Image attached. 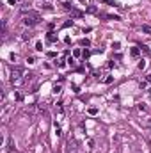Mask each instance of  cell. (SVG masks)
Segmentation results:
<instances>
[{
	"mask_svg": "<svg viewBox=\"0 0 151 153\" xmlns=\"http://www.w3.org/2000/svg\"><path fill=\"white\" fill-rule=\"evenodd\" d=\"M36 50H43V45H41V41L36 43Z\"/></svg>",
	"mask_w": 151,
	"mask_h": 153,
	"instance_id": "e0dca14e",
	"label": "cell"
},
{
	"mask_svg": "<svg viewBox=\"0 0 151 153\" xmlns=\"http://www.w3.org/2000/svg\"><path fill=\"white\" fill-rule=\"evenodd\" d=\"M119 46H121V45L117 43V41H116V43H112V48H114V50H119Z\"/></svg>",
	"mask_w": 151,
	"mask_h": 153,
	"instance_id": "2e32d148",
	"label": "cell"
},
{
	"mask_svg": "<svg viewBox=\"0 0 151 153\" xmlns=\"http://www.w3.org/2000/svg\"><path fill=\"white\" fill-rule=\"evenodd\" d=\"M112 80H114V78H112L110 75H108L107 78H103V84H112Z\"/></svg>",
	"mask_w": 151,
	"mask_h": 153,
	"instance_id": "ba28073f",
	"label": "cell"
},
{
	"mask_svg": "<svg viewBox=\"0 0 151 153\" xmlns=\"http://www.w3.org/2000/svg\"><path fill=\"white\" fill-rule=\"evenodd\" d=\"M21 38H23L25 41H27V39H30V32H23V36H21Z\"/></svg>",
	"mask_w": 151,
	"mask_h": 153,
	"instance_id": "5bb4252c",
	"label": "cell"
},
{
	"mask_svg": "<svg viewBox=\"0 0 151 153\" xmlns=\"http://www.w3.org/2000/svg\"><path fill=\"white\" fill-rule=\"evenodd\" d=\"M101 2H108V4H112V2H110V0H101Z\"/></svg>",
	"mask_w": 151,
	"mask_h": 153,
	"instance_id": "603a6c76",
	"label": "cell"
},
{
	"mask_svg": "<svg viewBox=\"0 0 151 153\" xmlns=\"http://www.w3.org/2000/svg\"><path fill=\"white\" fill-rule=\"evenodd\" d=\"M38 109H39V110H46V103H39Z\"/></svg>",
	"mask_w": 151,
	"mask_h": 153,
	"instance_id": "9a60e30c",
	"label": "cell"
},
{
	"mask_svg": "<svg viewBox=\"0 0 151 153\" xmlns=\"http://www.w3.org/2000/svg\"><path fill=\"white\" fill-rule=\"evenodd\" d=\"M62 6H64V9H68V11H69V9H73V6H71V4H69V2H64V4H62Z\"/></svg>",
	"mask_w": 151,
	"mask_h": 153,
	"instance_id": "9c48e42d",
	"label": "cell"
},
{
	"mask_svg": "<svg viewBox=\"0 0 151 153\" xmlns=\"http://www.w3.org/2000/svg\"><path fill=\"white\" fill-rule=\"evenodd\" d=\"M21 75H23V70L21 68H13V71H11V82L13 84H20L21 82Z\"/></svg>",
	"mask_w": 151,
	"mask_h": 153,
	"instance_id": "7a4b0ae2",
	"label": "cell"
},
{
	"mask_svg": "<svg viewBox=\"0 0 151 153\" xmlns=\"http://www.w3.org/2000/svg\"><path fill=\"white\" fill-rule=\"evenodd\" d=\"M89 114L91 116H96V114H98V109H96V107H91V109H89Z\"/></svg>",
	"mask_w": 151,
	"mask_h": 153,
	"instance_id": "8992f818",
	"label": "cell"
},
{
	"mask_svg": "<svg viewBox=\"0 0 151 153\" xmlns=\"http://www.w3.org/2000/svg\"><path fill=\"white\" fill-rule=\"evenodd\" d=\"M89 55H91V52H89V50H84V52H82V57H84V59H87Z\"/></svg>",
	"mask_w": 151,
	"mask_h": 153,
	"instance_id": "30bf717a",
	"label": "cell"
},
{
	"mask_svg": "<svg viewBox=\"0 0 151 153\" xmlns=\"http://www.w3.org/2000/svg\"><path fill=\"white\" fill-rule=\"evenodd\" d=\"M39 21H41V16L34 11H29V14H25V18H23V25H27V27H34Z\"/></svg>",
	"mask_w": 151,
	"mask_h": 153,
	"instance_id": "6da1fadb",
	"label": "cell"
},
{
	"mask_svg": "<svg viewBox=\"0 0 151 153\" xmlns=\"http://www.w3.org/2000/svg\"><path fill=\"white\" fill-rule=\"evenodd\" d=\"M62 27H64V29H66V27H73V20H68V21H66V23H64Z\"/></svg>",
	"mask_w": 151,
	"mask_h": 153,
	"instance_id": "8fae6325",
	"label": "cell"
},
{
	"mask_svg": "<svg viewBox=\"0 0 151 153\" xmlns=\"http://www.w3.org/2000/svg\"><path fill=\"white\" fill-rule=\"evenodd\" d=\"M142 125H144V127H148V128H151V119H146Z\"/></svg>",
	"mask_w": 151,
	"mask_h": 153,
	"instance_id": "4fadbf2b",
	"label": "cell"
},
{
	"mask_svg": "<svg viewBox=\"0 0 151 153\" xmlns=\"http://www.w3.org/2000/svg\"><path fill=\"white\" fill-rule=\"evenodd\" d=\"M142 32H146V34H151V27H149V25H142Z\"/></svg>",
	"mask_w": 151,
	"mask_h": 153,
	"instance_id": "5b68a950",
	"label": "cell"
},
{
	"mask_svg": "<svg viewBox=\"0 0 151 153\" xmlns=\"http://www.w3.org/2000/svg\"><path fill=\"white\" fill-rule=\"evenodd\" d=\"M139 68H140V70L146 68V62H144V61H140V62H139Z\"/></svg>",
	"mask_w": 151,
	"mask_h": 153,
	"instance_id": "44dd1931",
	"label": "cell"
},
{
	"mask_svg": "<svg viewBox=\"0 0 151 153\" xmlns=\"http://www.w3.org/2000/svg\"><path fill=\"white\" fill-rule=\"evenodd\" d=\"M53 93H55V94L61 93V85H53Z\"/></svg>",
	"mask_w": 151,
	"mask_h": 153,
	"instance_id": "7c38bea8",
	"label": "cell"
},
{
	"mask_svg": "<svg viewBox=\"0 0 151 153\" xmlns=\"http://www.w3.org/2000/svg\"><path fill=\"white\" fill-rule=\"evenodd\" d=\"M46 39H48V43H55V41H57V36H55V32H48Z\"/></svg>",
	"mask_w": 151,
	"mask_h": 153,
	"instance_id": "277c9868",
	"label": "cell"
},
{
	"mask_svg": "<svg viewBox=\"0 0 151 153\" xmlns=\"http://www.w3.org/2000/svg\"><path fill=\"white\" fill-rule=\"evenodd\" d=\"M130 55L137 59V57L140 55V50H139V46H132V50H130Z\"/></svg>",
	"mask_w": 151,
	"mask_h": 153,
	"instance_id": "3957f363",
	"label": "cell"
},
{
	"mask_svg": "<svg viewBox=\"0 0 151 153\" xmlns=\"http://www.w3.org/2000/svg\"><path fill=\"white\" fill-rule=\"evenodd\" d=\"M7 2H9V6H14V4L20 2V0H7Z\"/></svg>",
	"mask_w": 151,
	"mask_h": 153,
	"instance_id": "7402d4cb",
	"label": "cell"
},
{
	"mask_svg": "<svg viewBox=\"0 0 151 153\" xmlns=\"http://www.w3.org/2000/svg\"><path fill=\"white\" fill-rule=\"evenodd\" d=\"M73 55H75V57H80V55H82V52L78 50V48H76V50H75V52H73Z\"/></svg>",
	"mask_w": 151,
	"mask_h": 153,
	"instance_id": "ac0fdd59",
	"label": "cell"
},
{
	"mask_svg": "<svg viewBox=\"0 0 151 153\" xmlns=\"http://www.w3.org/2000/svg\"><path fill=\"white\" fill-rule=\"evenodd\" d=\"M80 45H82V46H89V45H91V41H89V39H82V41H80Z\"/></svg>",
	"mask_w": 151,
	"mask_h": 153,
	"instance_id": "52a82bcc",
	"label": "cell"
},
{
	"mask_svg": "<svg viewBox=\"0 0 151 153\" xmlns=\"http://www.w3.org/2000/svg\"><path fill=\"white\" fill-rule=\"evenodd\" d=\"M16 100H18V102H21V100H23V96H21L20 93H16Z\"/></svg>",
	"mask_w": 151,
	"mask_h": 153,
	"instance_id": "ffe728a7",
	"label": "cell"
},
{
	"mask_svg": "<svg viewBox=\"0 0 151 153\" xmlns=\"http://www.w3.org/2000/svg\"><path fill=\"white\" fill-rule=\"evenodd\" d=\"M139 109H140V110H146L148 107H146V103H139Z\"/></svg>",
	"mask_w": 151,
	"mask_h": 153,
	"instance_id": "d6986e66",
	"label": "cell"
}]
</instances>
